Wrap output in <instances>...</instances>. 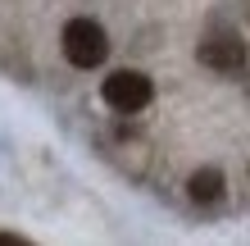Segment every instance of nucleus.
I'll return each instance as SVG.
<instances>
[{
  "instance_id": "4",
  "label": "nucleus",
  "mask_w": 250,
  "mask_h": 246,
  "mask_svg": "<svg viewBox=\"0 0 250 246\" xmlns=\"http://www.w3.org/2000/svg\"><path fill=\"white\" fill-rule=\"evenodd\" d=\"M223 192H228L223 169H196L187 178V196L196 201V205H214V201H223Z\"/></svg>"
},
{
  "instance_id": "6",
  "label": "nucleus",
  "mask_w": 250,
  "mask_h": 246,
  "mask_svg": "<svg viewBox=\"0 0 250 246\" xmlns=\"http://www.w3.org/2000/svg\"><path fill=\"white\" fill-rule=\"evenodd\" d=\"M241 9H246V23H250V0H241Z\"/></svg>"
},
{
  "instance_id": "1",
  "label": "nucleus",
  "mask_w": 250,
  "mask_h": 246,
  "mask_svg": "<svg viewBox=\"0 0 250 246\" xmlns=\"http://www.w3.org/2000/svg\"><path fill=\"white\" fill-rule=\"evenodd\" d=\"M109 55V37L96 19H73L64 23V60L73 68H100Z\"/></svg>"
},
{
  "instance_id": "7",
  "label": "nucleus",
  "mask_w": 250,
  "mask_h": 246,
  "mask_svg": "<svg viewBox=\"0 0 250 246\" xmlns=\"http://www.w3.org/2000/svg\"><path fill=\"white\" fill-rule=\"evenodd\" d=\"M246 91H250V78H246Z\"/></svg>"
},
{
  "instance_id": "3",
  "label": "nucleus",
  "mask_w": 250,
  "mask_h": 246,
  "mask_svg": "<svg viewBox=\"0 0 250 246\" xmlns=\"http://www.w3.org/2000/svg\"><path fill=\"white\" fill-rule=\"evenodd\" d=\"M196 60L205 68H214V73H241L250 50H246V41L237 32H214V37H205L196 46Z\"/></svg>"
},
{
  "instance_id": "5",
  "label": "nucleus",
  "mask_w": 250,
  "mask_h": 246,
  "mask_svg": "<svg viewBox=\"0 0 250 246\" xmlns=\"http://www.w3.org/2000/svg\"><path fill=\"white\" fill-rule=\"evenodd\" d=\"M0 246H27V237H19V233H0Z\"/></svg>"
},
{
  "instance_id": "2",
  "label": "nucleus",
  "mask_w": 250,
  "mask_h": 246,
  "mask_svg": "<svg viewBox=\"0 0 250 246\" xmlns=\"http://www.w3.org/2000/svg\"><path fill=\"white\" fill-rule=\"evenodd\" d=\"M100 96H105L109 110L119 114H137L155 100V82L141 73V68H114V73L105 78V87H100Z\"/></svg>"
}]
</instances>
